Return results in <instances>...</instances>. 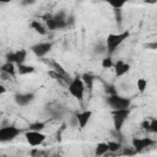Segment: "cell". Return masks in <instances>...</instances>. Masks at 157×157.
<instances>
[{"label": "cell", "instance_id": "cell-1", "mask_svg": "<svg viewBox=\"0 0 157 157\" xmlns=\"http://www.w3.org/2000/svg\"><path fill=\"white\" fill-rule=\"evenodd\" d=\"M67 90H69V93H70L74 98H76V99H78V101L83 99L86 87H85V83H83L82 80H81V76L77 75V76H75L74 78H71V81H70L69 85H67Z\"/></svg>", "mask_w": 157, "mask_h": 157}, {"label": "cell", "instance_id": "cell-2", "mask_svg": "<svg viewBox=\"0 0 157 157\" xmlns=\"http://www.w3.org/2000/svg\"><path fill=\"white\" fill-rule=\"evenodd\" d=\"M130 36V33L128 31L125 32H121V33H118V34H108L107 39H105V48L109 53H113L128 37Z\"/></svg>", "mask_w": 157, "mask_h": 157}, {"label": "cell", "instance_id": "cell-3", "mask_svg": "<svg viewBox=\"0 0 157 157\" xmlns=\"http://www.w3.org/2000/svg\"><path fill=\"white\" fill-rule=\"evenodd\" d=\"M107 103H108V105H109L113 110H119V109H129V107H130V104H131V101H130V98L119 96V94L117 93V94L108 96Z\"/></svg>", "mask_w": 157, "mask_h": 157}, {"label": "cell", "instance_id": "cell-4", "mask_svg": "<svg viewBox=\"0 0 157 157\" xmlns=\"http://www.w3.org/2000/svg\"><path fill=\"white\" fill-rule=\"evenodd\" d=\"M21 134V129H18L15 125H6V126H0V142H10L15 140L18 135Z\"/></svg>", "mask_w": 157, "mask_h": 157}, {"label": "cell", "instance_id": "cell-5", "mask_svg": "<svg viewBox=\"0 0 157 157\" xmlns=\"http://www.w3.org/2000/svg\"><path fill=\"white\" fill-rule=\"evenodd\" d=\"M113 121H114V129L115 131H120L121 126L126 121L128 117L130 115V109H119V110H113Z\"/></svg>", "mask_w": 157, "mask_h": 157}, {"label": "cell", "instance_id": "cell-6", "mask_svg": "<svg viewBox=\"0 0 157 157\" xmlns=\"http://www.w3.org/2000/svg\"><path fill=\"white\" fill-rule=\"evenodd\" d=\"M25 137H26V141L31 146H40L45 141L47 135L43 134L42 131H32V130H28L25 134Z\"/></svg>", "mask_w": 157, "mask_h": 157}, {"label": "cell", "instance_id": "cell-7", "mask_svg": "<svg viewBox=\"0 0 157 157\" xmlns=\"http://www.w3.org/2000/svg\"><path fill=\"white\" fill-rule=\"evenodd\" d=\"M131 145H132V148L135 150L136 153L144 151L145 148L155 145V140H152L151 137H134L131 140Z\"/></svg>", "mask_w": 157, "mask_h": 157}, {"label": "cell", "instance_id": "cell-8", "mask_svg": "<svg viewBox=\"0 0 157 157\" xmlns=\"http://www.w3.org/2000/svg\"><path fill=\"white\" fill-rule=\"evenodd\" d=\"M53 48V44L50 42H40V43H37L31 47V50L32 53L38 56V58H43L44 55H47Z\"/></svg>", "mask_w": 157, "mask_h": 157}, {"label": "cell", "instance_id": "cell-9", "mask_svg": "<svg viewBox=\"0 0 157 157\" xmlns=\"http://www.w3.org/2000/svg\"><path fill=\"white\" fill-rule=\"evenodd\" d=\"M26 56H27V52L25 49H18L16 52H10L6 54V61L7 63H12V64H17V65H21L23 64V61L26 60Z\"/></svg>", "mask_w": 157, "mask_h": 157}, {"label": "cell", "instance_id": "cell-10", "mask_svg": "<svg viewBox=\"0 0 157 157\" xmlns=\"http://www.w3.org/2000/svg\"><path fill=\"white\" fill-rule=\"evenodd\" d=\"M33 98H34V94L29 93V92H27V93H17L15 96V102L21 107H25V105L29 104L33 101Z\"/></svg>", "mask_w": 157, "mask_h": 157}, {"label": "cell", "instance_id": "cell-11", "mask_svg": "<svg viewBox=\"0 0 157 157\" xmlns=\"http://www.w3.org/2000/svg\"><path fill=\"white\" fill-rule=\"evenodd\" d=\"M75 117L77 119V124H78L80 129H83L87 125V123L90 121V119L92 117V112L91 110H83L81 113H77Z\"/></svg>", "mask_w": 157, "mask_h": 157}, {"label": "cell", "instance_id": "cell-12", "mask_svg": "<svg viewBox=\"0 0 157 157\" xmlns=\"http://www.w3.org/2000/svg\"><path fill=\"white\" fill-rule=\"evenodd\" d=\"M114 70H115V75H117L118 77L124 76L125 74L129 72V70H130V64L124 63L123 60H118V61L114 64Z\"/></svg>", "mask_w": 157, "mask_h": 157}, {"label": "cell", "instance_id": "cell-13", "mask_svg": "<svg viewBox=\"0 0 157 157\" xmlns=\"http://www.w3.org/2000/svg\"><path fill=\"white\" fill-rule=\"evenodd\" d=\"M0 71H1L2 74L7 75V76H13V75L16 74V71H17V70H16V67H15V64L5 61V63L1 65V67H0Z\"/></svg>", "mask_w": 157, "mask_h": 157}, {"label": "cell", "instance_id": "cell-14", "mask_svg": "<svg viewBox=\"0 0 157 157\" xmlns=\"http://www.w3.org/2000/svg\"><path fill=\"white\" fill-rule=\"evenodd\" d=\"M31 27H32V29H34V31H36L37 33H39L40 36H47V34H48L47 27H45L43 23H40L39 21H37V20H34V21L31 22Z\"/></svg>", "mask_w": 157, "mask_h": 157}, {"label": "cell", "instance_id": "cell-15", "mask_svg": "<svg viewBox=\"0 0 157 157\" xmlns=\"http://www.w3.org/2000/svg\"><path fill=\"white\" fill-rule=\"evenodd\" d=\"M107 152H108V145H107V142H99V144L96 145V148H94V156L96 157H102Z\"/></svg>", "mask_w": 157, "mask_h": 157}, {"label": "cell", "instance_id": "cell-16", "mask_svg": "<svg viewBox=\"0 0 157 157\" xmlns=\"http://www.w3.org/2000/svg\"><path fill=\"white\" fill-rule=\"evenodd\" d=\"M17 72L20 75H28V74H32L36 71L34 66L32 65H26V64H21V65H17Z\"/></svg>", "mask_w": 157, "mask_h": 157}, {"label": "cell", "instance_id": "cell-17", "mask_svg": "<svg viewBox=\"0 0 157 157\" xmlns=\"http://www.w3.org/2000/svg\"><path fill=\"white\" fill-rule=\"evenodd\" d=\"M81 80H82V82L85 83V87L87 86L88 88H92L93 81H94V76H93L92 74H90V72L82 74V75H81Z\"/></svg>", "mask_w": 157, "mask_h": 157}, {"label": "cell", "instance_id": "cell-18", "mask_svg": "<svg viewBox=\"0 0 157 157\" xmlns=\"http://www.w3.org/2000/svg\"><path fill=\"white\" fill-rule=\"evenodd\" d=\"M107 145H108V152H112V153H115L121 148L120 141H108Z\"/></svg>", "mask_w": 157, "mask_h": 157}, {"label": "cell", "instance_id": "cell-19", "mask_svg": "<svg viewBox=\"0 0 157 157\" xmlns=\"http://www.w3.org/2000/svg\"><path fill=\"white\" fill-rule=\"evenodd\" d=\"M114 66V63H113V59L110 56H105L102 59V67L103 69H110Z\"/></svg>", "mask_w": 157, "mask_h": 157}, {"label": "cell", "instance_id": "cell-20", "mask_svg": "<svg viewBox=\"0 0 157 157\" xmlns=\"http://www.w3.org/2000/svg\"><path fill=\"white\" fill-rule=\"evenodd\" d=\"M44 126H45L44 123H42V121H36V123H32V124L29 125V130H32V131H42V130L44 129Z\"/></svg>", "mask_w": 157, "mask_h": 157}, {"label": "cell", "instance_id": "cell-21", "mask_svg": "<svg viewBox=\"0 0 157 157\" xmlns=\"http://www.w3.org/2000/svg\"><path fill=\"white\" fill-rule=\"evenodd\" d=\"M136 87H137V90L140 91V92H145V90H146V87H147V80L146 78H139L137 80V82H136Z\"/></svg>", "mask_w": 157, "mask_h": 157}, {"label": "cell", "instance_id": "cell-22", "mask_svg": "<svg viewBox=\"0 0 157 157\" xmlns=\"http://www.w3.org/2000/svg\"><path fill=\"white\" fill-rule=\"evenodd\" d=\"M150 132H157V119H152L150 120V128H148Z\"/></svg>", "mask_w": 157, "mask_h": 157}, {"label": "cell", "instance_id": "cell-23", "mask_svg": "<svg viewBox=\"0 0 157 157\" xmlns=\"http://www.w3.org/2000/svg\"><path fill=\"white\" fill-rule=\"evenodd\" d=\"M105 92L108 93V96H112V94H117V90H115V86H113V85H105Z\"/></svg>", "mask_w": 157, "mask_h": 157}, {"label": "cell", "instance_id": "cell-24", "mask_svg": "<svg viewBox=\"0 0 157 157\" xmlns=\"http://www.w3.org/2000/svg\"><path fill=\"white\" fill-rule=\"evenodd\" d=\"M124 150H123V155H128V156H132V155H135L136 152H135V150L132 148V147H123Z\"/></svg>", "mask_w": 157, "mask_h": 157}, {"label": "cell", "instance_id": "cell-25", "mask_svg": "<svg viewBox=\"0 0 157 157\" xmlns=\"http://www.w3.org/2000/svg\"><path fill=\"white\" fill-rule=\"evenodd\" d=\"M114 15H115V21L120 25L121 23V10H114Z\"/></svg>", "mask_w": 157, "mask_h": 157}, {"label": "cell", "instance_id": "cell-26", "mask_svg": "<svg viewBox=\"0 0 157 157\" xmlns=\"http://www.w3.org/2000/svg\"><path fill=\"white\" fill-rule=\"evenodd\" d=\"M114 10H121V7L125 5V2H119V4H117V2H110L109 4Z\"/></svg>", "mask_w": 157, "mask_h": 157}, {"label": "cell", "instance_id": "cell-27", "mask_svg": "<svg viewBox=\"0 0 157 157\" xmlns=\"http://www.w3.org/2000/svg\"><path fill=\"white\" fill-rule=\"evenodd\" d=\"M94 49H96V50H94L96 53H105V52H107L105 45H97Z\"/></svg>", "mask_w": 157, "mask_h": 157}, {"label": "cell", "instance_id": "cell-28", "mask_svg": "<svg viewBox=\"0 0 157 157\" xmlns=\"http://www.w3.org/2000/svg\"><path fill=\"white\" fill-rule=\"evenodd\" d=\"M141 128H142L144 130H147V131H148V128H150V120H144V121L141 123Z\"/></svg>", "mask_w": 157, "mask_h": 157}, {"label": "cell", "instance_id": "cell-29", "mask_svg": "<svg viewBox=\"0 0 157 157\" xmlns=\"http://www.w3.org/2000/svg\"><path fill=\"white\" fill-rule=\"evenodd\" d=\"M147 48H151L152 50H155V49H157V43H156V42H153V43H148V44H147Z\"/></svg>", "mask_w": 157, "mask_h": 157}, {"label": "cell", "instance_id": "cell-30", "mask_svg": "<svg viewBox=\"0 0 157 157\" xmlns=\"http://www.w3.org/2000/svg\"><path fill=\"white\" fill-rule=\"evenodd\" d=\"M5 92H6V87H5L4 85H1V83H0V96H2Z\"/></svg>", "mask_w": 157, "mask_h": 157}, {"label": "cell", "instance_id": "cell-31", "mask_svg": "<svg viewBox=\"0 0 157 157\" xmlns=\"http://www.w3.org/2000/svg\"><path fill=\"white\" fill-rule=\"evenodd\" d=\"M22 4L23 5H31V4H34V1H23Z\"/></svg>", "mask_w": 157, "mask_h": 157}, {"label": "cell", "instance_id": "cell-32", "mask_svg": "<svg viewBox=\"0 0 157 157\" xmlns=\"http://www.w3.org/2000/svg\"><path fill=\"white\" fill-rule=\"evenodd\" d=\"M52 157H60V156H58V155H56V156H52Z\"/></svg>", "mask_w": 157, "mask_h": 157}]
</instances>
